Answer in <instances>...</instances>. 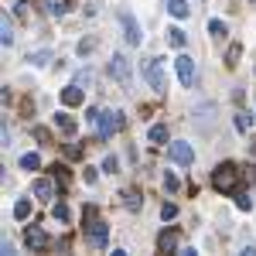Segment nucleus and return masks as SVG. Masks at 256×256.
Returning <instances> with one entry per match:
<instances>
[{"mask_svg":"<svg viewBox=\"0 0 256 256\" xmlns=\"http://www.w3.org/2000/svg\"><path fill=\"white\" fill-rule=\"evenodd\" d=\"M116 18H120V28H123V34H126V41H130V44H140V41H144V31H140L137 18H134L130 10H120Z\"/></svg>","mask_w":256,"mask_h":256,"instance_id":"39448f33","label":"nucleus"},{"mask_svg":"<svg viewBox=\"0 0 256 256\" xmlns=\"http://www.w3.org/2000/svg\"><path fill=\"white\" fill-rule=\"evenodd\" d=\"M28 216H31V202H28V198H20V202H14V218H20V222H24Z\"/></svg>","mask_w":256,"mask_h":256,"instance_id":"a211bd4d","label":"nucleus"},{"mask_svg":"<svg viewBox=\"0 0 256 256\" xmlns=\"http://www.w3.org/2000/svg\"><path fill=\"white\" fill-rule=\"evenodd\" d=\"M41 4H44V10H48L52 18H58V14L68 10V0H41Z\"/></svg>","mask_w":256,"mask_h":256,"instance_id":"4468645a","label":"nucleus"},{"mask_svg":"<svg viewBox=\"0 0 256 256\" xmlns=\"http://www.w3.org/2000/svg\"><path fill=\"white\" fill-rule=\"evenodd\" d=\"M24 246H28V250H34V253H41V250L48 246L44 229H41V226H28V229H24Z\"/></svg>","mask_w":256,"mask_h":256,"instance_id":"0eeeda50","label":"nucleus"},{"mask_svg":"<svg viewBox=\"0 0 256 256\" xmlns=\"http://www.w3.org/2000/svg\"><path fill=\"white\" fill-rule=\"evenodd\" d=\"M144 76H147V82H150V89H158V92L168 89V79H164L160 58H147V62H144Z\"/></svg>","mask_w":256,"mask_h":256,"instance_id":"20e7f679","label":"nucleus"},{"mask_svg":"<svg viewBox=\"0 0 256 256\" xmlns=\"http://www.w3.org/2000/svg\"><path fill=\"white\" fill-rule=\"evenodd\" d=\"M174 68H178L181 86H195V62L188 58V55H178V58H174Z\"/></svg>","mask_w":256,"mask_h":256,"instance_id":"6e6552de","label":"nucleus"},{"mask_svg":"<svg viewBox=\"0 0 256 256\" xmlns=\"http://www.w3.org/2000/svg\"><path fill=\"white\" fill-rule=\"evenodd\" d=\"M31 188H34V198H38V202H52V198H55V184H52L48 178H38Z\"/></svg>","mask_w":256,"mask_h":256,"instance_id":"1a4fd4ad","label":"nucleus"},{"mask_svg":"<svg viewBox=\"0 0 256 256\" xmlns=\"http://www.w3.org/2000/svg\"><path fill=\"white\" fill-rule=\"evenodd\" d=\"M110 76H116V82L130 92L134 89V72H130V58L126 55H113V62H110Z\"/></svg>","mask_w":256,"mask_h":256,"instance_id":"7ed1b4c3","label":"nucleus"},{"mask_svg":"<svg viewBox=\"0 0 256 256\" xmlns=\"http://www.w3.org/2000/svg\"><path fill=\"white\" fill-rule=\"evenodd\" d=\"M123 205L130 208V212H140V205H144V198L137 192H123Z\"/></svg>","mask_w":256,"mask_h":256,"instance_id":"f3484780","label":"nucleus"},{"mask_svg":"<svg viewBox=\"0 0 256 256\" xmlns=\"http://www.w3.org/2000/svg\"><path fill=\"white\" fill-rule=\"evenodd\" d=\"M147 137H150V144H154V147H160V144L168 140V126H164V123H158V126H150V134H147Z\"/></svg>","mask_w":256,"mask_h":256,"instance_id":"dca6fc26","label":"nucleus"},{"mask_svg":"<svg viewBox=\"0 0 256 256\" xmlns=\"http://www.w3.org/2000/svg\"><path fill=\"white\" fill-rule=\"evenodd\" d=\"M55 178H58L62 184H68V168H62V164H55Z\"/></svg>","mask_w":256,"mask_h":256,"instance_id":"7c9ffc66","label":"nucleus"},{"mask_svg":"<svg viewBox=\"0 0 256 256\" xmlns=\"http://www.w3.org/2000/svg\"><path fill=\"white\" fill-rule=\"evenodd\" d=\"M239 55H242V48H239V44H229V52H226V65H229V68H236Z\"/></svg>","mask_w":256,"mask_h":256,"instance_id":"412c9836","label":"nucleus"},{"mask_svg":"<svg viewBox=\"0 0 256 256\" xmlns=\"http://www.w3.org/2000/svg\"><path fill=\"white\" fill-rule=\"evenodd\" d=\"M242 181H250V184L256 181V168H253V164H250V168H242Z\"/></svg>","mask_w":256,"mask_h":256,"instance_id":"72a5a7b5","label":"nucleus"},{"mask_svg":"<svg viewBox=\"0 0 256 256\" xmlns=\"http://www.w3.org/2000/svg\"><path fill=\"white\" fill-rule=\"evenodd\" d=\"M20 168H24V171H38L41 158H38V154H24V158H20Z\"/></svg>","mask_w":256,"mask_h":256,"instance_id":"aec40b11","label":"nucleus"},{"mask_svg":"<svg viewBox=\"0 0 256 256\" xmlns=\"http://www.w3.org/2000/svg\"><path fill=\"white\" fill-rule=\"evenodd\" d=\"M126 126V116L120 113V110H110V113H99V137L110 140L116 130H123Z\"/></svg>","mask_w":256,"mask_h":256,"instance_id":"f03ea898","label":"nucleus"},{"mask_svg":"<svg viewBox=\"0 0 256 256\" xmlns=\"http://www.w3.org/2000/svg\"><path fill=\"white\" fill-rule=\"evenodd\" d=\"M164 188H168V192H178V178L174 174H164Z\"/></svg>","mask_w":256,"mask_h":256,"instance_id":"473e14b6","label":"nucleus"},{"mask_svg":"<svg viewBox=\"0 0 256 256\" xmlns=\"http://www.w3.org/2000/svg\"><path fill=\"white\" fill-rule=\"evenodd\" d=\"M236 205L242 208V212H250V208H253V198L250 195H236Z\"/></svg>","mask_w":256,"mask_h":256,"instance_id":"c85d7f7f","label":"nucleus"},{"mask_svg":"<svg viewBox=\"0 0 256 256\" xmlns=\"http://www.w3.org/2000/svg\"><path fill=\"white\" fill-rule=\"evenodd\" d=\"M65 154H68V160H79V158H82V147H76V144H68V150H65Z\"/></svg>","mask_w":256,"mask_h":256,"instance_id":"2f4dec72","label":"nucleus"},{"mask_svg":"<svg viewBox=\"0 0 256 256\" xmlns=\"http://www.w3.org/2000/svg\"><path fill=\"white\" fill-rule=\"evenodd\" d=\"M55 120H58V130L65 134V137H76V130H79V123H76V120L68 116V113H58Z\"/></svg>","mask_w":256,"mask_h":256,"instance_id":"ddd939ff","label":"nucleus"},{"mask_svg":"<svg viewBox=\"0 0 256 256\" xmlns=\"http://www.w3.org/2000/svg\"><path fill=\"white\" fill-rule=\"evenodd\" d=\"M48 58H52V52H48V48H41V52H34V55H28L31 65H48Z\"/></svg>","mask_w":256,"mask_h":256,"instance_id":"5701e85b","label":"nucleus"},{"mask_svg":"<svg viewBox=\"0 0 256 256\" xmlns=\"http://www.w3.org/2000/svg\"><path fill=\"white\" fill-rule=\"evenodd\" d=\"M31 134H34V140H38V144H52V134H48L44 126H34Z\"/></svg>","mask_w":256,"mask_h":256,"instance_id":"393cba45","label":"nucleus"},{"mask_svg":"<svg viewBox=\"0 0 256 256\" xmlns=\"http://www.w3.org/2000/svg\"><path fill=\"white\" fill-rule=\"evenodd\" d=\"M158 250H160V253H174V250H178V232H174V229H168V232H160V236H158Z\"/></svg>","mask_w":256,"mask_h":256,"instance_id":"9b49d317","label":"nucleus"},{"mask_svg":"<svg viewBox=\"0 0 256 256\" xmlns=\"http://www.w3.org/2000/svg\"><path fill=\"white\" fill-rule=\"evenodd\" d=\"M55 218H58V222H68V218H72V212H68V205H55Z\"/></svg>","mask_w":256,"mask_h":256,"instance_id":"a878e982","label":"nucleus"},{"mask_svg":"<svg viewBox=\"0 0 256 256\" xmlns=\"http://www.w3.org/2000/svg\"><path fill=\"white\" fill-rule=\"evenodd\" d=\"M82 178H86V184H96V168H86Z\"/></svg>","mask_w":256,"mask_h":256,"instance_id":"c9c22d12","label":"nucleus"},{"mask_svg":"<svg viewBox=\"0 0 256 256\" xmlns=\"http://www.w3.org/2000/svg\"><path fill=\"white\" fill-rule=\"evenodd\" d=\"M116 168H120V164H116V158H106V160H102V171H110V174H113Z\"/></svg>","mask_w":256,"mask_h":256,"instance_id":"f704fd0d","label":"nucleus"},{"mask_svg":"<svg viewBox=\"0 0 256 256\" xmlns=\"http://www.w3.org/2000/svg\"><path fill=\"white\" fill-rule=\"evenodd\" d=\"M208 31H212L216 38H222V34H226V24H222V20H208Z\"/></svg>","mask_w":256,"mask_h":256,"instance_id":"cd10ccee","label":"nucleus"},{"mask_svg":"<svg viewBox=\"0 0 256 256\" xmlns=\"http://www.w3.org/2000/svg\"><path fill=\"white\" fill-rule=\"evenodd\" d=\"M168 10H171L174 18H188V14H192V7H188V0H168Z\"/></svg>","mask_w":256,"mask_h":256,"instance_id":"2eb2a0df","label":"nucleus"},{"mask_svg":"<svg viewBox=\"0 0 256 256\" xmlns=\"http://www.w3.org/2000/svg\"><path fill=\"white\" fill-rule=\"evenodd\" d=\"M82 89H79V82H76V86H65V89H62V102H65V106H79L82 102Z\"/></svg>","mask_w":256,"mask_h":256,"instance_id":"f8f14e48","label":"nucleus"},{"mask_svg":"<svg viewBox=\"0 0 256 256\" xmlns=\"http://www.w3.org/2000/svg\"><path fill=\"white\" fill-rule=\"evenodd\" d=\"M168 158L174 160V164H192V160H195V150H192V144H184V140H174V144L168 147Z\"/></svg>","mask_w":256,"mask_h":256,"instance_id":"423d86ee","label":"nucleus"},{"mask_svg":"<svg viewBox=\"0 0 256 256\" xmlns=\"http://www.w3.org/2000/svg\"><path fill=\"white\" fill-rule=\"evenodd\" d=\"M89 242H92L96 250L106 246V222H92V226H89Z\"/></svg>","mask_w":256,"mask_h":256,"instance_id":"9d476101","label":"nucleus"},{"mask_svg":"<svg viewBox=\"0 0 256 256\" xmlns=\"http://www.w3.org/2000/svg\"><path fill=\"white\" fill-rule=\"evenodd\" d=\"M250 126H253V120L246 116V113H236V130L239 134H250Z\"/></svg>","mask_w":256,"mask_h":256,"instance_id":"b1692460","label":"nucleus"},{"mask_svg":"<svg viewBox=\"0 0 256 256\" xmlns=\"http://www.w3.org/2000/svg\"><path fill=\"white\" fill-rule=\"evenodd\" d=\"M0 41L4 44H14V31H10V20L0 18Z\"/></svg>","mask_w":256,"mask_h":256,"instance_id":"6ab92c4d","label":"nucleus"},{"mask_svg":"<svg viewBox=\"0 0 256 256\" xmlns=\"http://www.w3.org/2000/svg\"><path fill=\"white\" fill-rule=\"evenodd\" d=\"M242 178V171H239L236 164H218L216 171H212V188L216 192H236V181Z\"/></svg>","mask_w":256,"mask_h":256,"instance_id":"f257e3e1","label":"nucleus"},{"mask_svg":"<svg viewBox=\"0 0 256 256\" xmlns=\"http://www.w3.org/2000/svg\"><path fill=\"white\" fill-rule=\"evenodd\" d=\"M92 48H96V41H92V38H82V41H79V55L92 52Z\"/></svg>","mask_w":256,"mask_h":256,"instance_id":"c756f323","label":"nucleus"},{"mask_svg":"<svg viewBox=\"0 0 256 256\" xmlns=\"http://www.w3.org/2000/svg\"><path fill=\"white\" fill-rule=\"evenodd\" d=\"M168 41H171V44H174V48H184V31H181V28H171V31H168Z\"/></svg>","mask_w":256,"mask_h":256,"instance_id":"4be33fe9","label":"nucleus"},{"mask_svg":"<svg viewBox=\"0 0 256 256\" xmlns=\"http://www.w3.org/2000/svg\"><path fill=\"white\" fill-rule=\"evenodd\" d=\"M160 216H164V222H168V218H174V216H178V205H174V202H164Z\"/></svg>","mask_w":256,"mask_h":256,"instance_id":"bb28decb","label":"nucleus"}]
</instances>
